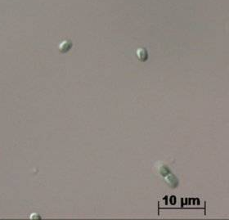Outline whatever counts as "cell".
<instances>
[{"label": "cell", "instance_id": "1", "mask_svg": "<svg viewBox=\"0 0 229 220\" xmlns=\"http://www.w3.org/2000/svg\"><path fill=\"white\" fill-rule=\"evenodd\" d=\"M137 56L141 61H146L147 59V53L145 49H140L137 52Z\"/></svg>", "mask_w": 229, "mask_h": 220}]
</instances>
